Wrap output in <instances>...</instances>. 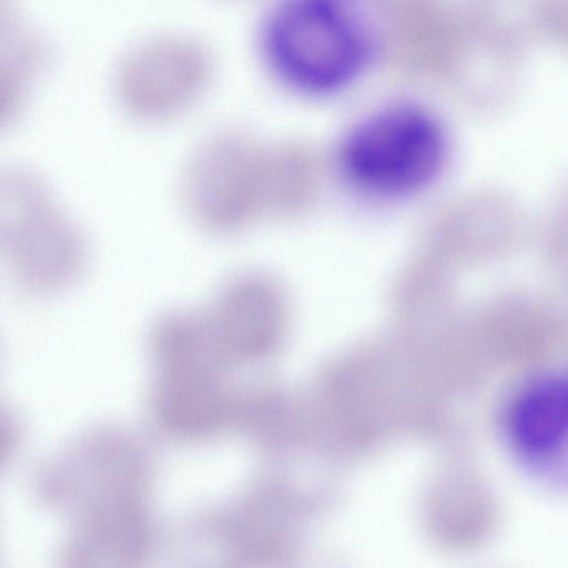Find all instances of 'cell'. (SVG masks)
<instances>
[{"instance_id":"1","label":"cell","mask_w":568,"mask_h":568,"mask_svg":"<svg viewBox=\"0 0 568 568\" xmlns=\"http://www.w3.org/2000/svg\"><path fill=\"white\" fill-rule=\"evenodd\" d=\"M258 48L282 88L323 97L359 74L371 36L356 0H276L262 21Z\"/></svg>"},{"instance_id":"2","label":"cell","mask_w":568,"mask_h":568,"mask_svg":"<svg viewBox=\"0 0 568 568\" xmlns=\"http://www.w3.org/2000/svg\"><path fill=\"white\" fill-rule=\"evenodd\" d=\"M153 457L136 435L115 426L81 434L39 465L37 501L75 516H112L149 505Z\"/></svg>"},{"instance_id":"3","label":"cell","mask_w":568,"mask_h":568,"mask_svg":"<svg viewBox=\"0 0 568 568\" xmlns=\"http://www.w3.org/2000/svg\"><path fill=\"white\" fill-rule=\"evenodd\" d=\"M438 123L425 111L399 106L358 124L339 151V166L357 189L374 195H400L428 183L445 156Z\"/></svg>"},{"instance_id":"4","label":"cell","mask_w":568,"mask_h":568,"mask_svg":"<svg viewBox=\"0 0 568 568\" xmlns=\"http://www.w3.org/2000/svg\"><path fill=\"white\" fill-rule=\"evenodd\" d=\"M265 146L241 131L206 139L190 158L182 182L192 220L214 235H234L264 215Z\"/></svg>"},{"instance_id":"5","label":"cell","mask_w":568,"mask_h":568,"mask_svg":"<svg viewBox=\"0 0 568 568\" xmlns=\"http://www.w3.org/2000/svg\"><path fill=\"white\" fill-rule=\"evenodd\" d=\"M213 74L214 58L203 42L190 36H159L123 57L115 71V92L132 118L163 123L190 110Z\"/></svg>"},{"instance_id":"6","label":"cell","mask_w":568,"mask_h":568,"mask_svg":"<svg viewBox=\"0 0 568 568\" xmlns=\"http://www.w3.org/2000/svg\"><path fill=\"white\" fill-rule=\"evenodd\" d=\"M149 392L153 424L178 443L206 440L232 425L236 394L229 371L195 355H178L152 363Z\"/></svg>"},{"instance_id":"7","label":"cell","mask_w":568,"mask_h":568,"mask_svg":"<svg viewBox=\"0 0 568 568\" xmlns=\"http://www.w3.org/2000/svg\"><path fill=\"white\" fill-rule=\"evenodd\" d=\"M205 311L233 365L265 363L287 339L288 295L283 284L266 272L234 274Z\"/></svg>"},{"instance_id":"8","label":"cell","mask_w":568,"mask_h":568,"mask_svg":"<svg viewBox=\"0 0 568 568\" xmlns=\"http://www.w3.org/2000/svg\"><path fill=\"white\" fill-rule=\"evenodd\" d=\"M568 388L559 374H545L523 385L510 399L506 415L507 440L531 469L550 473L565 463Z\"/></svg>"},{"instance_id":"9","label":"cell","mask_w":568,"mask_h":568,"mask_svg":"<svg viewBox=\"0 0 568 568\" xmlns=\"http://www.w3.org/2000/svg\"><path fill=\"white\" fill-rule=\"evenodd\" d=\"M221 515L217 531L232 558L270 561L292 557V487L276 480L260 481Z\"/></svg>"},{"instance_id":"10","label":"cell","mask_w":568,"mask_h":568,"mask_svg":"<svg viewBox=\"0 0 568 568\" xmlns=\"http://www.w3.org/2000/svg\"><path fill=\"white\" fill-rule=\"evenodd\" d=\"M293 393L277 385H258L237 393L232 425L264 452L293 446Z\"/></svg>"},{"instance_id":"11","label":"cell","mask_w":568,"mask_h":568,"mask_svg":"<svg viewBox=\"0 0 568 568\" xmlns=\"http://www.w3.org/2000/svg\"><path fill=\"white\" fill-rule=\"evenodd\" d=\"M312 161L292 141L265 146L263 165L264 214L292 221L307 205L312 189Z\"/></svg>"},{"instance_id":"12","label":"cell","mask_w":568,"mask_h":568,"mask_svg":"<svg viewBox=\"0 0 568 568\" xmlns=\"http://www.w3.org/2000/svg\"><path fill=\"white\" fill-rule=\"evenodd\" d=\"M44 40L24 26L0 32V125L19 111L29 83L49 60Z\"/></svg>"},{"instance_id":"13","label":"cell","mask_w":568,"mask_h":568,"mask_svg":"<svg viewBox=\"0 0 568 568\" xmlns=\"http://www.w3.org/2000/svg\"><path fill=\"white\" fill-rule=\"evenodd\" d=\"M23 439V428L13 409L0 402V476L17 458Z\"/></svg>"},{"instance_id":"14","label":"cell","mask_w":568,"mask_h":568,"mask_svg":"<svg viewBox=\"0 0 568 568\" xmlns=\"http://www.w3.org/2000/svg\"><path fill=\"white\" fill-rule=\"evenodd\" d=\"M18 22L12 0H0V30Z\"/></svg>"}]
</instances>
